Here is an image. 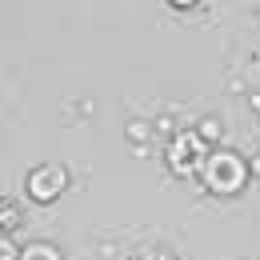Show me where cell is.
<instances>
[{
	"mask_svg": "<svg viewBox=\"0 0 260 260\" xmlns=\"http://www.w3.org/2000/svg\"><path fill=\"white\" fill-rule=\"evenodd\" d=\"M200 176H204V184H208L212 192L228 196V192H240V184H244L248 168H244V160H240L236 152H212Z\"/></svg>",
	"mask_w": 260,
	"mask_h": 260,
	"instance_id": "obj_2",
	"label": "cell"
},
{
	"mask_svg": "<svg viewBox=\"0 0 260 260\" xmlns=\"http://www.w3.org/2000/svg\"><path fill=\"white\" fill-rule=\"evenodd\" d=\"M20 260H60V252L52 248V244H32V248H24Z\"/></svg>",
	"mask_w": 260,
	"mask_h": 260,
	"instance_id": "obj_5",
	"label": "cell"
},
{
	"mask_svg": "<svg viewBox=\"0 0 260 260\" xmlns=\"http://www.w3.org/2000/svg\"><path fill=\"white\" fill-rule=\"evenodd\" d=\"M132 260H176L172 252H164V248H148V252H136Z\"/></svg>",
	"mask_w": 260,
	"mask_h": 260,
	"instance_id": "obj_6",
	"label": "cell"
},
{
	"mask_svg": "<svg viewBox=\"0 0 260 260\" xmlns=\"http://www.w3.org/2000/svg\"><path fill=\"white\" fill-rule=\"evenodd\" d=\"M64 184H68V176H64V168H56V164H48V168H36L32 172V180H28V192L36 196V200H56V196L64 192Z\"/></svg>",
	"mask_w": 260,
	"mask_h": 260,
	"instance_id": "obj_3",
	"label": "cell"
},
{
	"mask_svg": "<svg viewBox=\"0 0 260 260\" xmlns=\"http://www.w3.org/2000/svg\"><path fill=\"white\" fill-rule=\"evenodd\" d=\"M208 140L200 136V132H180L172 144H168V164H172V172L176 176H196V172H204V164H208Z\"/></svg>",
	"mask_w": 260,
	"mask_h": 260,
	"instance_id": "obj_1",
	"label": "cell"
},
{
	"mask_svg": "<svg viewBox=\"0 0 260 260\" xmlns=\"http://www.w3.org/2000/svg\"><path fill=\"white\" fill-rule=\"evenodd\" d=\"M16 228H20V208L0 200V232H16Z\"/></svg>",
	"mask_w": 260,
	"mask_h": 260,
	"instance_id": "obj_4",
	"label": "cell"
},
{
	"mask_svg": "<svg viewBox=\"0 0 260 260\" xmlns=\"http://www.w3.org/2000/svg\"><path fill=\"white\" fill-rule=\"evenodd\" d=\"M0 260H20V256H16V252H12V244H8L4 236H0Z\"/></svg>",
	"mask_w": 260,
	"mask_h": 260,
	"instance_id": "obj_7",
	"label": "cell"
}]
</instances>
